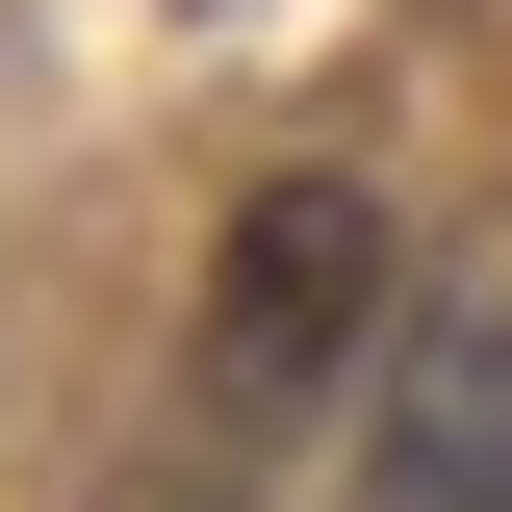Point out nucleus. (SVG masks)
<instances>
[{"label":"nucleus","mask_w":512,"mask_h":512,"mask_svg":"<svg viewBox=\"0 0 512 512\" xmlns=\"http://www.w3.org/2000/svg\"><path fill=\"white\" fill-rule=\"evenodd\" d=\"M333 512H512V282L410 308V359L359 384V461H333Z\"/></svg>","instance_id":"nucleus-2"},{"label":"nucleus","mask_w":512,"mask_h":512,"mask_svg":"<svg viewBox=\"0 0 512 512\" xmlns=\"http://www.w3.org/2000/svg\"><path fill=\"white\" fill-rule=\"evenodd\" d=\"M103 512H231V461H180V487H103Z\"/></svg>","instance_id":"nucleus-3"},{"label":"nucleus","mask_w":512,"mask_h":512,"mask_svg":"<svg viewBox=\"0 0 512 512\" xmlns=\"http://www.w3.org/2000/svg\"><path fill=\"white\" fill-rule=\"evenodd\" d=\"M384 282H410L384 180H359V154H282V180L231 205V256H205V436H308V410H359V384L410 359Z\"/></svg>","instance_id":"nucleus-1"}]
</instances>
